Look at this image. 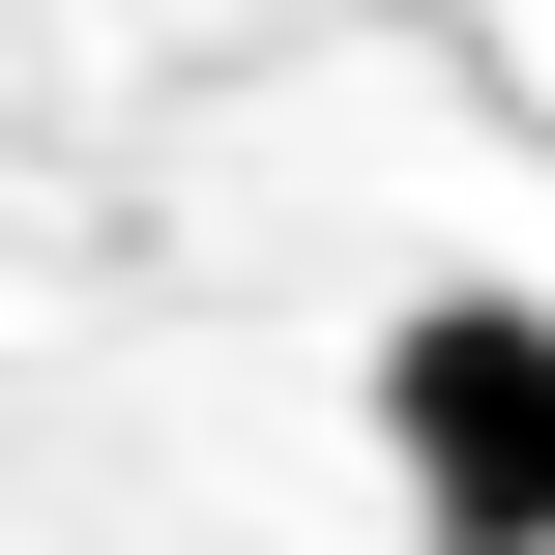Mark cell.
<instances>
[{"label":"cell","mask_w":555,"mask_h":555,"mask_svg":"<svg viewBox=\"0 0 555 555\" xmlns=\"http://www.w3.org/2000/svg\"><path fill=\"white\" fill-rule=\"evenodd\" d=\"M380 498H410V555H555V322L527 293L380 322Z\"/></svg>","instance_id":"1"}]
</instances>
